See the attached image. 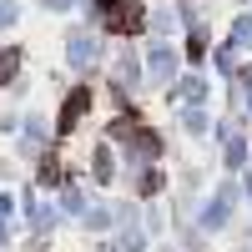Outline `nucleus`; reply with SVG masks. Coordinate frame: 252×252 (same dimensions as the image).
<instances>
[{
    "instance_id": "2",
    "label": "nucleus",
    "mask_w": 252,
    "mask_h": 252,
    "mask_svg": "<svg viewBox=\"0 0 252 252\" xmlns=\"http://www.w3.org/2000/svg\"><path fill=\"white\" fill-rule=\"evenodd\" d=\"M86 101H91L86 91H76V96H71V106H66V116H61V131H71V121H76L81 111H86Z\"/></svg>"
},
{
    "instance_id": "3",
    "label": "nucleus",
    "mask_w": 252,
    "mask_h": 252,
    "mask_svg": "<svg viewBox=\"0 0 252 252\" xmlns=\"http://www.w3.org/2000/svg\"><path fill=\"white\" fill-rule=\"evenodd\" d=\"M15 76V56H0V81H10Z\"/></svg>"
},
{
    "instance_id": "1",
    "label": "nucleus",
    "mask_w": 252,
    "mask_h": 252,
    "mask_svg": "<svg viewBox=\"0 0 252 252\" xmlns=\"http://www.w3.org/2000/svg\"><path fill=\"white\" fill-rule=\"evenodd\" d=\"M106 15H111L116 31H136L141 26V5L136 0H106Z\"/></svg>"
}]
</instances>
